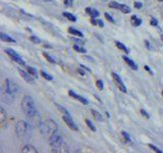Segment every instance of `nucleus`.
Returning <instances> with one entry per match:
<instances>
[{
  "label": "nucleus",
  "mask_w": 163,
  "mask_h": 153,
  "mask_svg": "<svg viewBox=\"0 0 163 153\" xmlns=\"http://www.w3.org/2000/svg\"><path fill=\"white\" fill-rule=\"evenodd\" d=\"M49 144H50L51 151L52 152H61V153H67L69 152L68 146L64 142L63 138L61 137V135L59 134L58 131L55 132L54 134H52L49 138Z\"/></svg>",
  "instance_id": "obj_1"
},
{
  "label": "nucleus",
  "mask_w": 163,
  "mask_h": 153,
  "mask_svg": "<svg viewBox=\"0 0 163 153\" xmlns=\"http://www.w3.org/2000/svg\"><path fill=\"white\" fill-rule=\"evenodd\" d=\"M22 109L26 118H32L37 114V108H36L34 99L31 96H25L22 100Z\"/></svg>",
  "instance_id": "obj_2"
},
{
  "label": "nucleus",
  "mask_w": 163,
  "mask_h": 153,
  "mask_svg": "<svg viewBox=\"0 0 163 153\" xmlns=\"http://www.w3.org/2000/svg\"><path fill=\"white\" fill-rule=\"evenodd\" d=\"M39 129H40V132H41L42 134H48L50 136L52 134H54L55 132L58 131L57 124H56L53 119H46L45 122H40Z\"/></svg>",
  "instance_id": "obj_3"
},
{
  "label": "nucleus",
  "mask_w": 163,
  "mask_h": 153,
  "mask_svg": "<svg viewBox=\"0 0 163 153\" xmlns=\"http://www.w3.org/2000/svg\"><path fill=\"white\" fill-rule=\"evenodd\" d=\"M29 124L25 121H19L16 122L15 125V134L18 137H25V136L29 133Z\"/></svg>",
  "instance_id": "obj_4"
},
{
  "label": "nucleus",
  "mask_w": 163,
  "mask_h": 153,
  "mask_svg": "<svg viewBox=\"0 0 163 153\" xmlns=\"http://www.w3.org/2000/svg\"><path fill=\"white\" fill-rule=\"evenodd\" d=\"M7 91H9L10 93H12V94H16V93L18 92L19 90V87L18 85L16 84V83L13 81V80L11 79H6L5 80V83H4V86H3Z\"/></svg>",
  "instance_id": "obj_5"
},
{
  "label": "nucleus",
  "mask_w": 163,
  "mask_h": 153,
  "mask_svg": "<svg viewBox=\"0 0 163 153\" xmlns=\"http://www.w3.org/2000/svg\"><path fill=\"white\" fill-rule=\"evenodd\" d=\"M5 52L7 53L9 56H10V58L12 59L13 61L18 62V64L26 65V61H25L24 59H22L21 56H19L14 50H12V49H10V48H6V49H5Z\"/></svg>",
  "instance_id": "obj_6"
},
{
  "label": "nucleus",
  "mask_w": 163,
  "mask_h": 153,
  "mask_svg": "<svg viewBox=\"0 0 163 153\" xmlns=\"http://www.w3.org/2000/svg\"><path fill=\"white\" fill-rule=\"evenodd\" d=\"M14 97H15L14 94H12V93L7 91L4 87H2V89H1V99H2L3 102L7 103V104L8 103H12L13 100H14Z\"/></svg>",
  "instance_id": "obj_7"
},
{
  "label": "nucleus",
  "mask_w": 163,
  "mask_h": 153,
  "mask_svg": "<svg viewBox=\"0 0 163 153\" xmlns=\"http://www.w3.org/2000/svg\"><path fill=\"white\" fill-rule=\"evenodd\" d=\"M62 119H63V122H65V125L67 126V127L71 130H72V131H75V132L79 131L78 126H76L75 122L72 121L71 114H62Z\"/></svg>",
  "instance_id": "obj_8"
},
{
  "label": "nucleus",
  "mask_w": 163,
  "mask_h": 153,
  "mask_svg": "<svg viewBox=\"0 0 163 153\" xmlns=\"http://www.w3.org/2000/svg\"><path fill=\"white\" fill-rule=\"evenodd\" d=\"M112 78H113V81H114V84L117 86L118 89L120 90L121 92H124V93L128 92L125 85L124 84V82H122V80L120 76H119V75H117L116 72H112Z\"/></svg>",
  "instance_id": "obj_9"
},
{
  "label": "nucleus",
  "mask_w": 163,
  "mask_h": 153,
  "mask_svg": "<svg viewBox=\"0 0 163 153\" xmlns=\"http://www.w3.org/2000/svg\"><path fill=\"white\" fill-rule=\"evenodd\" d=\"M18 74H19V76H21V78L22 79V80H25V82H26L28 84H30V85H33L34 84V76H31L29 74V72L26 71V72H25L24 69H22V68H18Z\"/></svg>",
  "instance_id": "obj_10"
},
{
  "label": "nucleus",
  "mask_w": 163,
  "mask_h": 153,
  "mask_svg": "<svg viewBox=\"0 0 163 153\" xmlns=\"http://www.w3.org/2000/svg\"><path fill=\"white\" fill-rule=\"evenodd\" d=\"M68 95L71 96V97L76 99L78 101L82 102L83 104H85V105H88L89 104V101L87 100V99H86L85 97H83V96H79V94H76V93H75L74 91H72V90H69V91H68Z\"/></svg>",
  "instance_id": "obj_11"
},
{
  "label": "nucleus",
  "mask_w": 163,
  "mask_h": 153,
  "mask_svg": "<svg viewBox=\"0 0 163 153\" xmlns=\"http://www.w3.org/2000/svg\"><path fill=\"white\" fill-rule=\"evenodd\" d=\"M122 59H124V60L126 62V64H128L132 69H134V71H137L138 69V64H136L134 60H132L129 57H128L126 55H122Z\"/></svg>",
  "instance_id": "obj_12"
},
{
  "label": "nucleus",
  "mask_w": 163,
  "mask_h": 153,
  "mask_svg": "<svg viewBox=\"0 0 163 153\" xmlns=\"http://www.w3.org/2000/svg\"><path fill=\"white\" fill-rule=\"evenodd\" d=\"M86 13H88V14L91 16V18H98L99 15H100V12H99L97 9H95V8H92V7H86Z\"/></svg>",
  "instance_id": "obj_13"
},
{
  "label": "nucleus",
  "mask_w": 163,
  "mask_h": 153,
  "mask_svg": "<svg viewBox=\"0 0 163 153\" xmlns=\"http://www.w3.org/2000/svg\"><path fill=\"white\" fill-rule=\"evenodd\" d=\"M22 152H26V153H37L38 150L33 145L28 144V145H25L24 147L22 148Z\"/></svg>",
  "instance_id": "obj_14"
},
{
  "label": "nucleus",
  "mask_w": 163,
  "mask_h": 153,
  "mask_svg": "<svg viewBox=\"0 0 163 153\" xmlns=\"http://www.w3.org/2000/svg\"><path fill=\"white\" fill-rule=\"evenodd\" d=\"M0 40L2 42H7V43H15L16 41L13 38L9 37L8 35L4 34V33H0Z\"/></svg>",
  "instance_id": "obj_15"
},
{
  "label": "nucleus",
  "mask_w": 163,
  "mask_h": 153,
  "mask_svg": "<svg viewBox=\"0 0 163 153\" xmlns=\"http://www.w3.org/2000/svg\"><path fill=\"white\" fill-rule=\"evenodd\" d=\"M131 24L132 25V27H140L142 25V19H139L137 15H132V18H131Z\"/></svg>",
  "instance_id": "obj_16"
},
{
  "label": "nucleus",
  "mask_w": 163,
  "mask_h": 153,
  "mask_svg": "<svg viewBox=\"0 0 163 153\" xmlns=\"http://www.w3.org/2000/svg\"><path fill=\"white\" fill-rule=\"evenodd\" d=\"M7 112L4 110V108H0V124H1V126L4 125L5 121L7 119Z\"/></svg>",
  "instance_id": "obj_17"
},
{
  "label": "nucleus",
  "mask_w": 163,
  "mask_h": 153,
  "mask_svg": "<svg viewBox=\"0 0 163 153\" xmlns=\"http://www.w3.org/2000/svg\"><path fill=\"white\" fill-rule=\"evenodd\" d=\"M68 33L71 35H75V36H76V37H79V38L84 37V34H83L81 31H79V30H76L75 28H72V27L68 28Z\"/></svg>",
  "instance_id": "obj_18"
},
{
  "label": "nucleus",
  "mask_w": 163,
  "mask_h": 153,
  "mask_svg": "<svg viewBox=\"0 0 163 153\" xmlns=\"http://www.w3.org/2000/svg\"><path fill=\"white\" fill-rule=\"evenodd\" d=\"M91 114H92L93 116H94V118L96 119V121H98V122H103V121H104V118H103L102 114H100V112H98L97 110L91 109Z\"/></svg>",
  "instance_id": "obj_19"
},
{
  "label": "nucleus",
  "mask_w": 163,
  "mask_h": 153,
  "mask_svg": "<svg viewBox=\"0 0 163 153\" xmlns=\"http://www.w3.org/2000/svg\"><path fill=\"white\" fill-rule=\"evenodd\" d=\"M26 71L29 72V74L34 76L35 79H38L39 76H38V72L37 69H36L35 68H32V66H26Z\"/></svg>",
  "instance_id": "obj_20"
},
{
  "label": "nucleus",
  "mask_w": 163,
  "mask_h": 153,
  "mask_svg": "<svg viewBox=\"0 0 163 153\" xmlns=\"http://www.w3.org/2000/svg\"><path fill=\"white\" fill-rule=\"evenodd\" d=\"M115 45H116V47H117L118 49H120L121 51H124V53H126V54H128V53L129 52V51H128V49L126 48V46H125L124 44H122L121 42H119V41H115Z\"/></svg>",
  "instance_id": "obj_21"
},
{
  "label": "nucleus",
  "mask_w": 163,
  "mask_h": 153,
  "mask_svg": "<svg viewBox=\"0 0 163 153\" xmlns=\"http://www.w3.org/2000/svg\"><path fill=\"white\" fill-rule=\"evenodd\" d=\"M62 15L64 16L65 19H67L68 21L74 22V23L76 22V18H75V16L74 14H71V12H62Z\"/></svg>",
  "instance_id": "obj_22"
},
{
  "label": "nucleus",
  "mask_w": 163,
  "mask_h": 153,
  "mask_svg": "<svg viewBox=\"0 0 163 153\" xmlns=\"http://www.w3.org/2000/svg\"><path fill=\"white\" fill-rule=\"evenodd\" d=\"M108 6L110 8H114V9H118V10H120L122 4H120V3H118V2H115V1H111V2H109Z\"/></svg>",
  "instance_id": "obj_23"
},
{
  "label": "nucleus",
  "mask_w": 163,
  "mask_h": 153,
  "mask_svg": "<svg viewBox=\"0 0 163 153\" xmlns=\"http://www.w3.org/2000/svg\"><path fill=\"white\" fill-rule=\"evenodd\" d=\"M54 104H55L56 107L58 108V110L60 111V112H62V114H71L68 112L67 109H66L65 107H63V106H61L60 104H58V103H54Z\"/></svg>",
  "instance_id": "obj_24"
},
{
  "label": "nucleus",
  "mask_w": 163,
  "mask_h": 153,
  "mask_svg": "<svg viewBox=\"0 0 163 153\" xmlns=\"http://www.w3.org/2000/svg\"><path fill=\"white\" fill-rule=\"evenodd\" d=\"M43 55H44V57H45L46 59H47V61H49V62H50V64H56V60H55V59L53 58L51 55H49L48 53L44 52V53H43Z\"/></svg>",
  "instance_id": "obj_25"
},
{
  "label": "nucleus",
  "mask_w": 163,
  "mask_h": 153,
  "mask_svg": "<svg viewBox=\"0 0 163 153\" xmlns=\"http://www.w3.org/2000/svg\"><path fill=\"white\" fill-rule=\"evenodd\" d=\"M74 49H75L76 52H79V53H86V52H87V50H86L84 47L79 46V44H75L74 45Z\"/></svg>",
  "instance_id": "obj_26"
},
{
  "label": "nucleus",
  "mask_w": 163,
  "mask_h": 153,
  "mask_svg": "<svg viewBox=\"0 0 163 153\" xmlns=\"http://www.w3.org/2000/svg\"><path fill=\"white\" fill-rule=\"evenodd\" d=\"M40 74H41V76H43V78H44L45 80H47V81H52L53 80V76H50L49 74H47V72H44V71H41Z\"/></svg>",
  "instance_id": "obj_27"
},
{
  "label": "nucleus",
  "mask_w": 163,
  "mask_h": 153,
  "mask_svg": "<svg viewBox=\"0 0 163 153\" xmlns=\"http://www.w3.org/2000/svg\"><path fill=\"white\" fill-rule=\"evenodd\" d=\"M121 135H122V137L124 138V140H125L126 142H128V143H132V140L131 136H129L126 132L122 131V132H121Z\"/></svg>",
  "instance_id": "obj_28"
},
{
  "label": "nucleus",
  "mask_w": 163,
  "mask_h": 153,
  "mask_svg": "<svg viewBox=\"0 0 163 153\" xmlns=\"http://www.w3.org/2000/svg\"><path fill=\"white\" fill-rule=\"evenodd\" d=\"M86 124H87L88 128H89L90 130H91L92 132H96V127H95L94 125H93V122H92L91 121H90L89 118H87V119H86Z\"/></svg>",
  "instance_id": "obj_29"
},
{
  "label": "nucleus",
  "mask_w": 163,
  "mask_h": 153,
  "mask_svg": "<svg viewBox=\"0 0 163 153\" xmlns=\"http://www.w3.org/2000/svg\"><path fill=\"white\" fill-rule=\"evenodd\" d=\"M30 40H31L33 43H35V44H40V43H41V40H40L37 36H31Z\"/></svg>",
  "instance_id": "obj_30"
},
{
  "label": "nucleus",
  "mask_w": 163,
  "mask_h": 153,
  "mask_svg": "<svg viewBox=\"0 0 163 153\" xmlns=\"http://www.w3.org/2000/svg\"><path fill=\"white\" fill-rule=\"evenodd\" d=\"M104 16H105V19H107L109 23H111V24H114V19H113V18H112L110 14H109L108 12H105L104 13Z\"/></svg>",
  "instance_id": "obj_31"
},
{
  "label": "nucleus",
  "mask_w": 163,
  "mask_h": 153,
  "mask_svg": "<svg viewBox=\"0 0 163 153\" xmlns=\"http://www.w3.org/2000/svg\"><path fill=\"white\" fill-rule=\"evenodd\" d=\"M96 86H97L98 90H100V91H102L103 88H104V84H103V82L101 81V80H97V82H96Z\"/></svg>",
  "instance_id": "obj_32"
},
{
  "label": "nucleus",
  "mask_w": 163,
  "mask_h": 153,
  "mask_svg": "<svg viewBox=\"0 0 163 153\" xmlns=\"http://www.w3.org/2000/svg\"><path fill=\"white\" fill-rule=\"evenodd\" d=\"M149 147H150L153 151H155V152H157V153H162L163 152L162 150H160V149H159L158 147H156V146L153 145V144H149Z\"/></svg>",
  "instance_id": "obj_33"
},
{
  "label": "nucleus",
  "mask_w": 163,
  "mask_h": 153,
  "mask_svg": "<svg viewBox=\"0 0 163 153\" xmlns=\"http://www.w3.org/2000/svg\"><path fill=\"white\" fill-rule=\"evenodd\" d=\"M72 4H74V0H64V5L67 7H71Z\"/></svg>",
  "instance_id": "obj_34"
},
{
  "label": "nucleus",
  "mask_w": 163,
  "mask_h": 153,
  "mask_svg": "<svg viewBox=\"0 0 163 153\" xmlns=\"http://www.w3.org/2000/svg\"><path fill=\"white\" fill-rule=\"evenodd\" d=\"M134 6H135V8L140 9L143 7V3L140 1H136V2H134Z\"/></svg>",
  "instance_id": "obj_35"
},
{
  "label": "nucleus",
  "mask_w": 163,
  "mask_h": 153,
  "mask_svg": "<svg viewBox=\"0 0 163 153\" xmlns=\"http://www.w3.org/2000/svg\"><path fill=\"white\" fill-rule=\"evenodd\" d=\"M141 114L144 116V118H150V114H149L148 112L145 110V109H141Z\"/></svg>",
  "instance_id": "obj_36"
},
{
  "label": "nucleus",
  "mask_w": 163,
  "mask_h": 153,
  "mask_svg": "<svg viewBox=\"0 0 163 153\" xmlns=\"http://www.w3.org/2000/svg\"><path fill=\"white\" fill-rule=\"evenodd\" d=\"M72 41L74 42H75L76 44H79V45H84V42L82 41V40H79V39H76V38H75V37H71V38Z\"/></svg>",
  "instance_id": "obj_37"
},
{
  "label": "nucleus",
  "mask_w": 163,
  "mask_h": 153,
  "mask_svg": "<svg viewBox=\"0 0 163 153\" xmlns=\"http://www.w3.org/2000/svg\"><path fill=\"white\" fill-rule=\"evenodd\" d=\"M150 25L153 26V27H157V26H158V21H157V19H156L152 18V19H151V21H150Z\"/></svg>",
  "instance_id": "obj_38"
},
{
  "label": "nucleus",
  "mask_w": 163,
  "mask_h": 153,
  "mask_svg": "<svg viewBox=\"0 0 163 153\" xmlns=\"http://www.w3.org/2000/svg\"><path fill=\"white\" fill-rule=\"evenodd\" d=\"M91 23H92V25H94V26L98 25V19H97V21H96V19L92 18V19H91Z\"/></svg>",
  "instance_id": "obj_39"
},
{
  "label": "nucleus",
  "mask_w": 163,
  "mask_h": 153,
  "mask_svg": "<svg viewBox=\"0 0 163 153\" xmlns=\"http://www.w3.org/2000/svg\"><path fill=\"white\" fill-rule=\"evenodd\" d=\"M98 25H99V27H100V28H103V27H104V23H103L102 19H98Z\"/></svg>",
  "instance_id": "obj_40"
},
{
  "label": "nucleus",
  "mask_w": 163,
  "mask_h": 153,
  "mask_svg": "<svg viewBox=\"0 0 163 153\" xmlns=\"http://www.w3.org/2000/svg\"><path fill=\"white\" fill-rule=\"evenodd\" d=\"M79 68H82L83 69H86V71H88V72H91V69H90L89 68H87V66H85V65L81 64V65H79Z\"/></svg>",
  "instance_id": "obj_41"
},
{
  "label": "nucleus",
  "mask_w": 163,
  "mask_h": 153,
  "mask_svg": "<svg viewBox=\"0 0 163 153\" xmlns=\"http://www.w3.org/2000/svg\"><path fill=\"white\" fill-rule=\"evenodd\" d=\"M144 68H145V69H146V71H147V72H150V74H151V75L153 74V72H152V71H151V69H150V68H149V66H148V65H145V66H144Z\"/></svg>",
  "instance_id": "obj_42"
},
{
  "label": "nucleus",
  "mask_w": 163,
  "mask_h": 153,
  "mask_svg": "<svg viewBox=\"0 0 163 153\" xmlns=\"http://www.w3.org/2000/svg\"><path fill=\"white\" fill-rule=\"evenodd\" d=\"M78 72H79V75L85 76V72H84V71H83V68H79V69H78Z\"/></svg>",
  "instance_id": "obj_43"
},
{
  "label": "nucleus",
  "mask_w": 163,
  "mask_h": 153,
  "mask_svg": "<svg viewBox=\"0 0 163 153\" xmlns=\"http://www.w3.org/2000/svg\"><path fill=\"white\" fill-rule=\"evenodd\" d=\"M145 45H146V47H147L148 49H151V47H150V43H149L147 40L145 41Z\"/></svg>",
  "instance_id": "obj_44"
},
{
  "label": "nucleus",
  "mask_w": 163,
  "mask_h": 153,
  "mask_svg": "<svg viewBox=\"0 0 163 153\" xmlns=\"http://www.w3.org/2000/svg\"><path fill=\"white\" fill-rule=\"evenodd\" d=\"M44 1H47V2H53V0H44Z\"/></svg>",
  "instance_id": "obj_45"
},
{
  "label": "nucleus",
  "mask_w": 163,
  "mask_h": 153,
  "mask_svg": "<svg viewBox=\"0 0 163 153\" xmlns=\"http://www.w3.org/2000/svg\"><path fill=\"white\" fill-rule=\"evenodd\" d=\"M158 1H159V2H162V1H163V0H158Z\"/></svg>",
  "instance_id": "obj_46"
},
{
  "label": "nucleus",
  "mask_w": 163,
  "mask_h": 153,
  "mask_svg": "<svg viewBox=\"0 0 163 153\" xmlns=\"http://www.w3.org/2000/svg\"><path fill=\"white\" fill-rule=\"evenodd\" d=\"M161 39L163 40V34H162V36H161Z\"/></svg>",
  "instance_id": "obj_47"
},
{
  "label": "nucleus",
  "mask_w": 163,
  "mask_h": 153,
  "mask_svg": "<svg viewBox=\"0 0 163 153\" xmlns=\"http://www.w3.org/2000/svg\"><path fill=\"white\" fill-rule=\"evenodd\" d=\"M162 97H163V90H162Z\"/></svg>",
  "instance_id": "obj_48"
},
{
  "label": "nucleus",
  "mask_w": 163,
  "mask_h": 153,
  "mask_svg": "<svg viewBox=\"0 0 163 153\" xmlns=\"http://www.w3.org/2000/svg\"><path fill=\"white\" fill-rule=\"evenodd\" d=\"M102 1H106V0H102Z\"/></svg>",
  "instance_id": "obj_49"
}]
</instances>
